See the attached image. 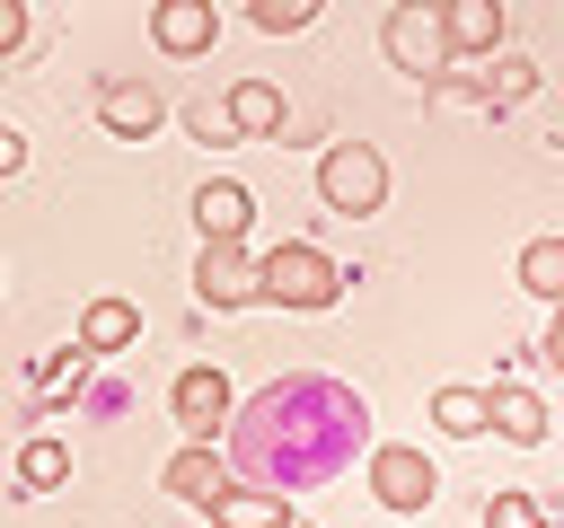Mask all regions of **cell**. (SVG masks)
<instances>
[{
    "label": "cell",
    "mask_w": 564,
    "mask_h": 528,
    "mask_svg": "<svg viewBox=\"0 0 564 528\" xmlns=\"http://www.w3.org/2000/svg\"><path fill=\"white\" fill-rule=\"evenodd\" d=\"M167 414H176V431H185V440H220V431H229V414H238V387H229V370H212V361L176 370V387H167Z\"/></svg>",
    "instance_id": "cell-5"
},
{
    "label": "cell",
    "mask_w": 564,
    "mask_h": 528,
    "mask_svg": "<svg viewBox=\"0 0 564 528\" xmlns=\"http://www.w3.org/2000/svg\"><path fill=\"white\" fill-rule=\"evenodd\" d=\"M291 519V493L273 484H220L212 493V528H282Z\"/></svg>",
    "instance_id": "cell-11"
},
{
    "label": "cell",
    "mask_w": 564,
    "mask_h": 528,
    "mask_svg": "<svg viewBox=\"0 0 564 528\" xmlns=\"http://www.w3.org/2000/svg\"><path fill=\"white\" fill-rule=\"evenodd\" d=\"M220 106H229L238 141H273V132H282V88H273V79H238Z\"/></svg>",
    "instance_id": "cell-16"
},
{
    "label": "cell",
    "mask_w": 564,
    "mask_h": 528,
    "mask_svg": "<svg viewBox=\"0 0 564 528\" xmlns=\"http://www.w3.org/2000/svg\"><path fill=\"white\" fill-rule=\"evenodd\" d=\"M379 44H388V62H397V70L441 79V70H449V26H441V0H397V9L379 18Z\"/></svg>",
    "instance_id": "cell-4"
},
{
    "label": "cell",
    "mask_w": 564,
    "mask_h": 528,
    "mask_svg": "<svg viewBox=\"0 0 564 528\" xmlns=\"http://www.w3.org/2000/svg\"><path fill=\"white\" fill-rule=\"evenodd\" d=\"M97 123H106V141H150L167 123V97L150 79H97Z\"/></svg>",
    "instance_id": "cell-8"
},
{
    "label": "cell",
    "mask_w": 564,
    "mask_h": 528,
    "mask_svg": "<svg viewBox=\"0 0 564 528\" xmlns=\"http://www.w3.org/2000/svg\"><path fill=\"white\" fill-rule=\"evenodd\" d=\"M132 343H141V308L132 299H88L79 308V352L106 361V352H132Z\"/></svg>",
    "instance_id": "cell-12"
},
{
    "label": "cell",
    "mask_w": 564,
    "mask_h": 528,
    "mask_svg": "<svg viewBox=\"0 0 564 528\" xmlns=\"http://www.w3.org/2000/svg\"><path fill=\"white\" fill-rule=\"evenodd\" d=\"M317 9H326V0H247V18H256L264 35H300V26H317Z\"/></svg>",
    "instance_id": "cell-20"
},
{
    "label": "cell",
    "mask_w": 564,
    "mask_h": 528,
    "mask_svg": "<svg viewBox=\"0 0 564 528\" xmlns=\"http://www.w3.org/2000/svg\"><path fill=\"white\" fill-rule=\"evenodd\" d=\"M247 220H256V194H247V185L212 176V185L194 194V229H203V238H247Z\"/></svg>",
    "instance_id": "cell-14"
},
{
    "label": "cell",
    "mask_w": 564,
    "mask_h": 528,
    "mask_svg": "<svg viewBox=\"0 0 564 528\" xmlns=\"http://www.w3.org/2000/svg\"><path fill=\"white\" fill-rule=\"evenodd\" d=\"M185 123H194V141H212V150H229V141H238L229 106H212V97H203V106H185Z\"/></svg>",
    "instance_id": "cell-23"
},
{
    "label": "cell",
    "mask_w": 564,
    "mask_h": 528,
    "mask_svg": "<svg viewBox=\"0 0 564 528\" xmlns=\"http://www.w3.org/2000/svg\"><path fill=\"white\" fill-rule=\"evenodd\" d=\"M62 484H70V440L35 431V440L18 449V493H62Z\"/></svg>",
    "instance_id": "cell-18"
},
{
    "label": "cell",
    "mask_w": 564,
    "mask_h": 528,
    "mask_svg": "<svg viewBox=\"0 0 564 528\" xmlns=\"http://www.w3.org/2000/svg\"><path fill=\"white\" fill-rule=\"evenodd\" d=\"M282 528H317V519H300V510H291V519H282Z\"/></svg>",
    "instance_id": "cell-27"
},
{
    "label": "cell",
    "mask_w": 564,
    "mask_h": 528,
    "mask_svg": "<svg viewBox=\"0 0 564 528\" xmlns=\"http://www.w3.org/2000/svg\"><path fill=\"white\" fill-rule=\"evenodd\" d=\"M150 44L167 62H194V53L220 44V9L212 0H150Z\"/></svg>",
    "instance_id": "cell-9"
},
{
    "label": "cell",
    "mask_w": 564,
    "mask_h": 528,
    "mask_svg": "<svg viewBox=\"0 0 564 528\" xmlns=\"http://www.w3.org/2000/svg\"><path fill=\"white\" fill-rule=\"evenodd\" d=\"M485 528H546V502L538 493H494L485 502Z\"/></svg>",
    "instance_id": "cell-22"
},
{
    "label": "cell",
    "mask_w": 564,
    "mask_h": 528,
    "mask_svg": "<svg viewBox=\"0 0 564 528\" xmlns=\"http://www.w3.org/2000/svg\"><path fill=\"white\" fill-rule=\"evenodd\" d=\"M441 26H449V62H476V53L502 44L511 9H502V0H441Z\"/></svg>",
    "instance_id": "cell-10"
},
{
    "label": "cell",
    "mask_w": 564,
    "mask_h": 528,
    "mask_svg": "<svg viewBox=\"0 0 564 528\" xmlns=\"http://www.w3.org/2000/svg\"><path fill=\"white\" fill-rule=\"evenodd\" d=\"M546 528H564V510H546Z\"/></svg>",
    "instance_id": "cell-28"
},
{
    "label": "cell",
    "mask_w": 564,
    "mask_h": 528,
    "mask_svg": "<svg viewBox=\"0 0 564 528\" xmlns=\"http://www.w3.org/2000/svg\"><path fill=\"white\" fill-rule=\"evenodd\" d=\"M220 440H229V458H238L256 484L291 493V484L335 475V466L370 440V414H361V396L335 387V378H282V387L247 396Z\"/></svg>",
    "instance_id": "cell-1"
},
{
    "label": "cell",
    "mask_w": 564,
    "mask_h": 528,
    "mask_svg": "<svg viewBox=\"0 0 564 528\" xmlns=\"http://www.w3.org/2000/svg\"><path fill=\"white\" fill-rule=\"evenodd\" d=\"M18 158H26V141H18V132H9V123H0V176H9V167H18Z\"/></svg>",
    "instance_id": "cell-26"
},
{
    "label": "cell",
    "mask_w": 564,
    "mask_h": 528,
    "mask_svg": "<svg viewBox=\"0 0 564 528\" xmlns=\"http://www.w3.org/2000/svg\"><path fill=\"white\" fill-rule=\"evenodd\" d=\"M317 202H326L335 220H370V211H388V158H379L370 141H335V150L317 158Z\"/></svg>",
    "instance_id": "cell-3"
},
{
    "label": "cell",
    "mask_w": 564,
    "mask_h": 528,
    "mask_svg": "<svg viewBox=\"0 0 564 528\" xmlns=\"http://www.w3.org/2000/svg\"><path fill=\"white\" fill-rule=\"evenodd\" d=\"M26 44V0H0V62Z\"/></svg>",
    "instance_id": "cell-24"
},
{
    "label": "cell",
    "mask_w": 564,
    "mask_h": 528,
    "mask_svg": "<svg viewBox=\"0 0 564 528\" xmlns=\"http://www.w3.org/2000/svg\"><path fill=\"white\" fill-rule=\"evenodd\" d=\"M511 273H520V290H529V299H546V308H555V299H564V238H529Z\"/></svg>",
    "instance_id": "cell-19"
},
{
    "label": "cell",
    "mask_w": 564,
    "mask_h": 528,
    "mask_svg": "<svg viewBox=\"0 0 564 528\" xmlns=\"http://www.w3.org/2000/svg\"><path fill=\"white\" fill-rule=\"evenodd\" d=\"M485 414H494V431H502L511 449H538V440H546V405H538V387H485Z\"/></svg>",
    "instance_id": "cell-15"
},
{
    "label": "cell",
    "mask_w": 564,
    "mask_h": 528,
    "mask_svg": "<svg viewBox=\"0 0 564 528\" xmlns=\"http://www.w3.org/2000/svg\"><path fill=\"white\" fill-rule=\"evenodd\" d=\"M370 493H379V510L414 519V510H432L441 475H432V458H423L414 440H379V449H370Z\"/></svg>",
    "instance_id": "cell-6"
},
{
    "label": "cell",
    "mask_w": 564,
    "mask_h": 528,
    "mask_svg": "<svg viewBox=\"0 0 564 528\" xmlns=\"http://www.w3.org/2000/svg\"><path fill=\"white\" fill-rule=\"evenodd\" d=\"M538 361L564 378V299H555V317H546V334H538Z\"/></svg>",
    "instance_id": "cell-25"
},
{
    "label": "cell",
    "mask_w": 564,
    "mask_h": 528,
    "mask_svg": "<svg viewBox=\"0 0 564 528\" xmlns=\"http://www.w3.org/2000/svg\"><path fill=\"white\" fill-rule=\"evenodd\" d=\"M256 299H273V308H335L344 299V273H335V255H317L308 238H282L273 255H256Z\"/></svg>",
    "instance_id": "cell-2"
},
{
    "label": "cell",
    "mask_w": 564,
    "mask_h": 528,
    "mask_svg": "<svg viewBox=\"0 0 564 528\" xmlns=\"http://www.w3.org/2000/svg\"><path fill=\"white\" fill-rule=\"evenodd\" d=\"M194 299H203V308H247V299H256V255H247L238 238H203V255H194Z\"/></svg>",
    "instance_id": "cell-7"
},
{
    "label": "cell",
    "mask_w": 564,
    "mask_h": 528,
    "mask_svg": "<svg viewBox=\"0 0 564 528\" xmlns=\"http://www.w3.org/2000/svg\"><path fill=\"white\" fill-rule=\"evenodd\" d=\"M529 88H538V62H520V53H502V62H494V79H485V97H494V106H520Z\"/></svg>",
    "instance_id": "cell-21"
},
{
    "label": "cell",
    "mask_w": 564,
    "mask_h": 528,
    "mask_svg": "<svg viewBox=\"0 0 564 528\" xmlns=\"http://www.w3.org/2000/svg\"><path fill=\"white\" fill-rule=\"evenodd\" d=\"M432 431H441V440H485V431H494L485 387H432Z\"/></svg>",
    "instance_id": "cell-17"
},
{
    "label": "cell",
    "mask_w": 564,
    "mask_h": 528,
    "mask_svg": "<svg viewBox=\"0 0 564 528\" xmlns=\"http://www.w3.org/2000/svg\"><path fill=\"white\" fill-rule=\"evenodd\" d=\"M229 484V466H220V449L212 440H185L176 458H167V493L176 502H194V510H212V493Z\"/></svg>",
    "instance_id": "cell-13"
}]
</instances>
